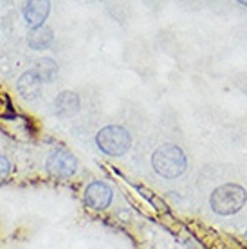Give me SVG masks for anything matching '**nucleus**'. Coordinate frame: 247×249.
Listing matches in <instances>:
<instances>
[{
  "label": "nucleus",
  "mask_w": 247,
  "mask_h": 249,
  "mask_svg": "<svg viewBox=\"0 0 247 249\" xmlns=\"http://www.w3.org/2000/svg\"><path fill=\"white\" fill-rule=\"evenodd\" d=\"M186 156L184 152L175 144H162L152 156V166L161 177L175 179L186 170Z\"/></svg>",
  "instance_id": "1"
},
{
  "label": "nucleus",
  "mask_w": 247,
  "mask_h": 249,
  "mask_svg": "<svg viewBox=\"0 0 247 249\" xmlns=\"http://www.w3.org/2000/svg\"><path fill=\"white\" fill-rule=\"evenodd\" d=\"M53 42V29L47 27V25H40V27H35L31 33H29V38H27V44L29 47L35 51H42L47 49Z\"/></svg>",
  "instance_id": "9"
},
{
  "label": "nucleus",
  "mask_w": 247,
  "mask_h": 249,
  "mask_svg": "<svg viewBox=\"0 0 247 249\" xmlns=\"http://www.w3.org/2000/svg\"><path fill=\"white\" fill-rule=\"evenodd\" d=\"M49 9H51L49 2H27L24 6L25 24L31 25L33 29L43 25V20L47 18V15H49Z\"/></svg>",
  "instance_id": "8"
},
{
  "label": "nucleus",
  "mask_w": 247,
  "mask_h": 249,
  "mask_svg": "<svg viewBox=\"0 0 247 249\" xmlns=\"http://www.w3.org/2000/svg\"><path fill=\"white\" fill-rule=\"evenodd\" d=\"M210 202L213 212L228 217V215L238 213L246 206L247 193L238 184H222V186H218L215 192L211 193Z\"/></svg>",
  "instance_id": "2"
},
{
  "label": "nucleus",
  "mask_w": 247,
  "mask_h": 249,
  "mask_svg": "<svg viewBox=\"0 0 247 249\" xmlns=\"http://www.w3.org/2000/svg\"><path fill=\"white\" fill-rule=\"evenodd\" d=\"M78 170V159L69 150H56L47 159V172L56 179H69Z\"/></svg>",
  "instance_id": "4"
},
{
  "label": "nucleus",
  "mask_w": 247,
  "mask_h": 249,
  "mask_svg": "<svg viewBox=\"0 0 247 249\" xmlns=\"http://www.w3.org/2000/svg\"><path fill=\"white\" fill-rule=\"evenodd\" d=\"M80 110V98L76 92L65 90L60 96H56L54 100V112L60 118H72Z\"/></svg>",
  "instance_id": "7"
},
{
  "label": "nucleus",
  "mask_w": 247,
  "mask_h": 249,
  "mask_svg": "<svg viewBox=\"0 0 247 249\" xmlns=\"http://www.w3.org/2000/svg\"><path fill=\"white\" fill-rule=\"evenodd\" d=\"M33 71H35V74L38 76V80L42 81V83H51V81L58 76V65H56V62L51 60V58L38 60L36 65L33 67Z\"/></svg>",
  "instance_id": "10"
},
{
  "label": "nucleus",
  "mask_w": 247,
  "mask_h": 249,
  "mask_svg": "<svg viewBox=\"0 0 247 249\" xmlns=\"http://www.w3.org/2000/svg\"><path fill=\"white\" fill-rule=\"evenodd\" d=\"M96 143L101 148V152H105L106 156L119 157L126 154L132 146V137L130 132L119 124H108L105 128H101L96 136Z\"/></svg>",
  "instance_id": "3"
},
{
  "label": "nucleus",
  "mask_w": 247,
  "mask_h": 249,
  "mask_svg": "<svg viewBox=\"0 0 247 249\" xmlns=\"http://www.w3.org/2000/svg\"><path fill=\"white\" fill-rule=\"evenodd\" d=\"M11 172V162L7 161L6 157L0 156V182H4L7 179V175Z\"/></svg>",
  "instance_id": "11"
},
{
  "label": "nucleus",
  "mask_w": 247,
  "mask_h": 249,
  "mask_svg": "<svg viewBox=\"0 0 247 249\" xmlns=\"http://www.w3.org/2000/svg\"><path fill=\"white\" fill-rule=\"evenodd\" d=\"M85 202L92 210H105L112 202V188L101 181L88 184L85 190Z\"/></svg>",
  "instance_id": "5"
},
{
  "label": "nucleus",
  "mask_w": 247,
  "mask_h": 249,
  "mask_svg": "<svg viewBox=\"0 0 247 249\" xmlns=\"http://www.w3.org/2000/svg\"><path fill=\"white\" fill-rule=\"evenodd\" d=\"M17 89H18V94L25 101H33L40 96L42 81L38 80V76L35 74V71L29 69V71H25L24 74L18 78V81H17Z\"/></svg>",
  "instance_id": "6"
}]
</instances>
